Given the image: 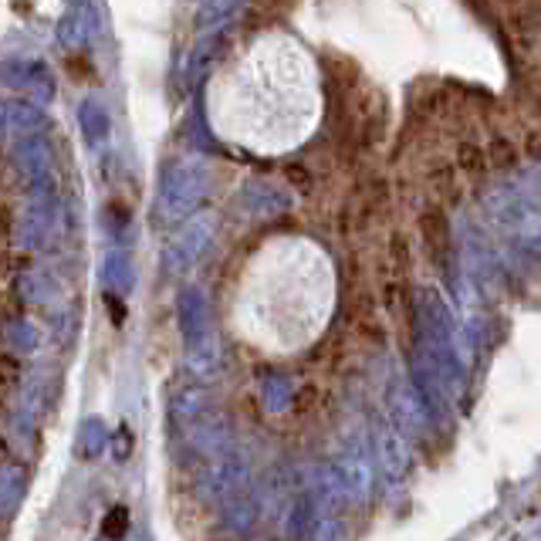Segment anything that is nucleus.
<instances>
[{
  "label": "nucleus",
  "mask_w": 541,
  "mask_h": 541,
  "mask_svg": "<svg viewBox=\"0 0 541 541\" xmlns=\"http://www.w3.org/2000/svg\"><path fill=\"white\" fill-rule=\"evenodd\" d=\"M176 312H180L186 369L197 379H214L220 372V342L214 325H210V305L203 298V291L183 288L180 301H176Z\"/></svg>",
  "instance_id": "nucleus-1"
},
{
  "label": "nucleus",
  "mask_w": 541,
  "mask_h": 541,
  "mask_svg": "<svg viewBox=\"0 0 541 541\" xmlns=\"http://www.w3.org/2000/svg\"><path fill=\"white\" fill-rule=\"evenodd\" d=\"M58 220H61V210H58L55 186L51 183L34 186L28 207H24L21 220H17V241H21V247H28V251H41V247L55 241Z\"/></svg>",
  "instance_id": "nucleus-2"
},
{
  "label": "nucleus",
  "mask_w": 541,
  "mask_h": 541,
  "mask_svg": "<svg viewBox=\"0 0 541 541\" xmlns=\"http://www.w3.org/2000/svg\"><path fill=\"white\" fill-rule=\"evenodd\" d=\"M203 193H207V180H203L197 166H173V170L163 176L159 210H163V217L180 220L203 200Z\"/></svg>",
  "instance_id": "nucleus-3"
},
{
  "label": "nucleus",
  "mask_w": 541,
  "mask_h": 541,
  "mask_svg": "<svg viewBox=\"0 0 541 541\" xmlns=\"http://www.w3.org/2000/svg\"><path fill=\"white\" fill-rule=\"evenodd\" d=\"M0 82L38 102H48L55 95V78H51L48 65H41V61H28V58L4 61L0 65Z\"/></svg>",
  "instance_id": "nucleus-4"
},
{
  "label": "nucleus",
  "mask_w": 541,
  "mask_h": 541,
  "mask_svg": "<svg viewBox=\"0 0 541 541\" xmlns=\"http://www.w3.org/2000/svg\"><path fill=\"white\" fill-rule=\"evenodd\" d=\"M200 481H203V491H207L210 498L227 501L230 494L244 491V484H247V464H244V457L237 454L234 447L224 450V454H217V457H210V460H207V470H203Z\"/></svg>",
  "instance_id": "nucleus-5"
},
{
  "label": "nucleus",
  "mask_w": 541,
  "mask_h": 541,
  "mask_svg": "<svg viewBox=\"0 0 541 541\" xmlns=\"http://www.w3.org/2000/svg\"><path fill=\"white\" fill-rule=\"evenodd\" d=\"M210 237H214V224H210V220H193V224H186L180 234L173 237V244L166 247V264H170V271H186L190 264H197L200 254L207 251Z\"/></svg>",
  "instance_id": "nucleus-6"
},
{
  "label": "nucleus",
  "mask_w": 541,
  "mask_h": 541,
  "mask_svg": "<svg viewBox=\"0 0 541 541\" xmlns=\"http://www.w3.org/2000/svg\"><path fill=\"white\" fill-rule=\"evenodd\" d=\"M95 31H99V14H95L92 0H72V7H68V14L61 17L58 24V38L68 44V48H82L95 38Z\"/></svg>",
  "instance_id": "nucleus-7"
},
{
  "label": "nucleus",
  "mask_w": 541,
  "mask_h": 541,
  "mask_svg": "<svg viewBox=\"0 0 541 541\" xmlns=\"http://www.w3.org/2000/svg\"><path fill=\"white\" fill-rule=\"evenodd\" d=\"M214 416V406H210V399L197 393V389H183V393H176L173 396V403H170V423H173V430L180 433H190L193 427H200L203 420H210Z\"/></svg>",
  "instance_id": "nucleus-8"
},
{
  "label": "nucleus",
  "mask_w": 541,
  "mask_h": 541,
  "mask_svg": "<svg viewBox=\"0 0 541 541\" xmlns=\"http://www.w3.org/2000/svg\"><path fill=\"white\" fill-rule=\"evenodd\" d=\"M17 166L28 176L31 186H44L51 183V149L48 143H41L38 136H21V143L14 146Z\"/></svg>",
  "instance_id": "nucleus-9"
},
{
  "label": "nucleus",
  "mask_w": 541,
  "mask_h": 541,
  "mask_svg": "<svg viewBox=\"0 0 541 541\" xmlns=\"http://www.w3.org/2000/svg\"><path fill=\"white\" fill-rule=\"evenodd\" d=\"M28 498V470L21 464L0 467V518H14Z\"/></svg>",
  "instance_id": "nucleus-10"
},
{
  "label": "nucleus",
  "mask_w": 541,
  "mask_h": 541,
  "mask_svg": "<svg viewBox=\"0 0 541 541\" xmlns=\"http://www.w3.org/2000/svg\"><path fill=\"white\" fill-rule=\"evenodd\" d=\"M44 126V112L34 102H0V129L17 136H34Z\"/></svg>",
  "instance_id": "nucleus-11"
},
{
  "label": "nucleus",
  "mask_w": 541,
  "mask_h": 541,
  "mask_svg": "<svg viewBox=\"0 0 541 541\" xmlns=\"http://www.w3.org/2000/svg\"><path fill=\"white\" fill-rule=\"evenodd\" d=\"M109 440L112 433L105 427L102 416H85L75 430V454L82 460H99L105 454V447H109Z\"/></svg>",
  "instance_id": "nucleus-12"
},
{
  "label": "nucleus",
  "mask_w": 541,
  "mask_h": 541,
  "mask_svg": "<svg viewBox=\"0 0 541 541\" xmlns=\"http://www.w3.org/2000/svg\"><path fill=\"white\" fill-rule=\"evenodd\" d=\"M224 525L234 531V535H247L257 525V501L247 491L230 494L224 501Z\"/></svg>",
  "instance_id": "nucleus-13"
},
{
  "label": "nucleus",
  "mask_w": 541,
  "mask_h": 541,
  "mask_svg": "<svg viewBox=\"0 0 541 541\" xmlns=\"http://www.w3.org/2000/svg\"><path fill=\"white\" fill-rule=\"evenodd\" d=\"M102 278H105V288L115 291V295H126L132 288V281H136V268H132V257L122 251V247H115L109 251L102 264Z\"/></svg>",
  "instance_id": "nucleus-14"
},
{
  "label": "nucleus",
  "mask_w": 541,
  "mask_h": 541,
  "mask_svg": "<svg viewBox=\"0 0 541 541\" xmlns=\"http://www.w3.org/2000/svg\"><path fill=\"white\" fill-rule=\"evenodd\" d=\"M78 122H82V132L88 139V146H102L109 139V115L99 102H82L78 109Z\"/></svg>",
  "instance_id": "nucleus-15"
},
{
  "label": "nucleus",
  "mask_w": 541,
  "mask_h": 541,
  "mask_svg": "<svg viewBox=\"0 0 541 541\" xmlns=\"http://www.w3.org/2000/svg\"><path fill=\"white\" fill-rule=\"evenodd\" d=\"M7 342H11L14 352H38L41 349V328L28 322V318H14L7 325Z\"/></svg>",
  "instance_id": "nucleus-16"
},
{
  "label": "nucleus",
  "mask_w": 541,
  "mask_h": 541,
  "mask_svg": "<svg viewBox=\"0 0 541 541\" xmlns=\"http://www.w3.org/2000/svg\"><path fill=\"white\" fill-rule=\"evenodd\" d=\"M291 399V383L288 376H268L264 379V406H268L271 413H281L288 406Z\"/></svg>",
  "instance_id": "nucleus-17"
},
{
  "label": "nucleus",
  "mask_w": 541,
  "mask_h": 541,
  "mask_svg": "<svg viewBox=\"0 0 541 541\" xmlns=\"http://www.w3.org/2000/svg\"><path fill=\"white\" fill-rule=\"evenodd\" d=\"M129 531V511L126 508H112L102 521V535L109 541H119Z\"/></svg>",
  "instance_id": "nucleus-18"
},
{
  "label": "nucleus",
  "mask_w": 541,
  "mask_h": 541,
  "mask_svg": "<svg viewBox=\"0 0 541 541\" xmlns=\"http://www.w3.org/2000/svg\"><path fill=\"white\" fill-rule=\"evenodd\" d=\"M24 298L28 301H48L51 298V288H48V278H41V274H31V278H24Z\"/></svg>",
  "instance_id": "nucleus-19"
}]
</instances>
